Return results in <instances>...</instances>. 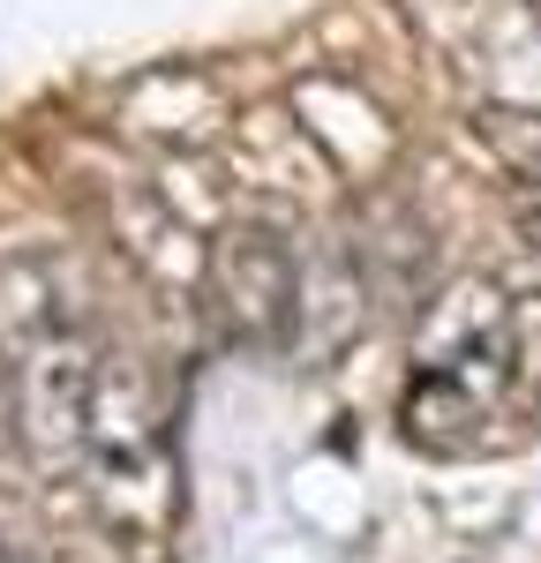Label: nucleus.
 I'll return each mask as SVG.
<instances>
[{
	"instance_id": "obj_1",
	"label": "nucleus",
	"mask_w": 541,
	"mask_h": 563,
	"mask_svg": "<svg viewBox=\"0 0 541 563\" xmlns=\"http://www.w3.org/2000/svg\"><path fill=\"white\" fill-rule=\"evenodd\" d=\"M399 421L421 451H474V443H489V421H519L511 278H474L429 308Z\"/></svg>"
},
{
	"instance_id": "obj_2",
	"label": "nucleus",
	"mask_w": 541,
	"mask_h": 563,
	"mask_svg": "<svg viewBox=\"0 0 541 563\" xmlns=\"http://www.w3.org/2000/svg\"><path fill=\"white\" fill-rule=\"evenodd\" d=\"M211 316L233 346L278 353L301 331V263L270 225H241L225 233L211 256Z\"/></svg>"
},
{
	"instance_id": "obj_3",
	"label": "nucleus",
	"mask_w": 541,
	"mask_h": 563,
	"mask_svg": "<svg viewBox=\"0 0 541 563\" xmlns=\"http://www.w3.org/2000/svg\"><path fill=\"white\" fill-rule=\"evenodd\" d=\"M474 129L496 151V166L519 180L527 196H541V113H527V106H482Z\"/></svg>"
},
{
	"instance_id": "obj_4",
	"label": "nucleus",
	"mask_w": 541,
	"mask_h": 563,
	"mask_svg": "<svg viewBox=\"0 0 541 563\" xmlns=\"http://www.w3.org/2000/svg\"><path fill=\"white\" fill-rule=\"evenodd\" d=\"M511 331H519V421L541 429V256L511 278Z\"/></svg>"
},
{
	"instance_id": "obj_5",
	"label": "nucleus",
	"mask_w": 541,
	"mask_h": 563,
	"mask_svg": "<svg viewBox=\"0 0 541 563\" xmlns=\"http://www.w3.org/2000/svg\"><path fill=\"white\" fill-rule=\"evenodd\" d=\"M527 249H534V256H541V196H534V203H527Z\"/></svg>"
}]
</instances>
